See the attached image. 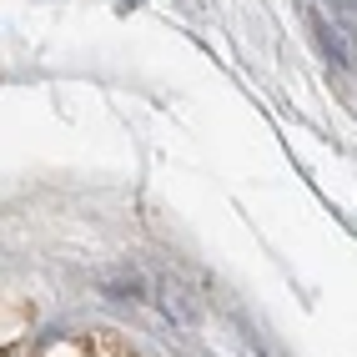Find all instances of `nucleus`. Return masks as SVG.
<instances>
[{"instance_id": "f257e3e1", "label": "nucleus", "mask_w": 357, "mask_h": 357, "mask_svg": "<svg viewBox=\"0 0 357 357\" xmlns=\"http://www.w3.org/2000/svg\"><path fill=\"white\" fill-rule=\"evenodd\" d=\"M126 292H136V297H151V287H146V282H131ZM156 297H161V307H166V312H176V317H192V307H186V302H181L176 292H166V287H161Z\"/></svg>"}]
</instances>
